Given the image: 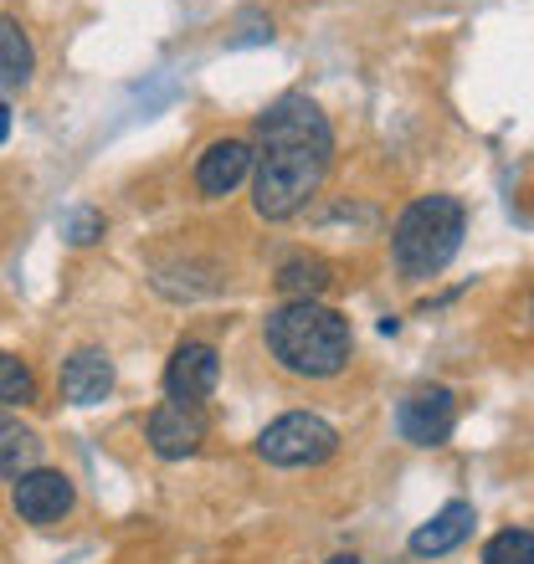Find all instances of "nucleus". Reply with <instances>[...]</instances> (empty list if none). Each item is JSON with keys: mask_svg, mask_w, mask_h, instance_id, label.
I'll list each match as a JSON object with an SVG mask.
<instances>
[{"mask_svg": "<svg viewBox=\"0 0 534 564\" xmlns=\"http://www.w3.org/2000/svg\"><path fill=\"white\" fill-rule=\"evenodd\" d=\"M31 73H36V52H31L26 31L15 26L11 15H0V104L26 88Z\"/></svg>", "mask_w": 534, "mask_h": 564, "instance_id": "12", "label": "nucleus"}, {"mask_svg": "<svg viewBox=\"0 0 534 564\" xmlns=\"http://www.w3.org/2000/svg\"><path fill=\"white\" fill-rule=\"evenodd\" d=\"M267 349L282 370L303 375V380H329L340 375L355 355V334H350V318L324 303H282V308L267 313Z\"/></svg>", "mask_w": 534, "mask_h": 564, "instance_id": "2", "label": "nucleus"}, {"mask_svg": "<svg viewBox=\"0 0 534 564\" xmlns=\"http://www.w3.org/2000/svg\"><path fill=\"white\" fill-rule=\"evenodd\" d=\"M257 139L263 149H253V206L267 221H288L324 185L334 129L309 93H282L257 113Z\"/></svg>", "mask_w": 534, "mask_h": 564, "instance_id": "1", "label": "nucleus"}, {"mask_svg": "<svg viewBox=\"0 0 534 564\" xmlns=\"http://www.w3.org/2000/svg\"><path fill=\"white\" fill-rule=\"evenodd\" d=\"M206 442V416H201V405H180V401H164L149 411V446H154V457L164 462H180L201 452Z\"/></svg>", "mask_w": 534, "mask_h": 564, "instance_id": "8", "label": "nucleus"}, {"mask_svg": "<svg viewBox=\"0 0 534 564\" xmlns=\"http://www.w3.org/2000/svg\"><path fill=\"white\" fill-rule=\"evenodd\" d=\"M329 282H334V268H329L324 257H288L278 268V293L288 297V303H319V293H324Z\"/></svg>", "mask_w": 534, "mask_h": 564, "instance_id": "13", "label": "nucleus"}, {"mask_svg": "<svg viewBox=\"0 0 534 564\" xmlns=\"http://www.w3.org/2000/svg\"><path fill=\"white\" fill-rule=\"evenodd\" d=\"M247 175H253V144H247V139H216V144L201 154V164H195V191L206 195V200H222V195H232Z\"/></svg>", "mask_w": 534, "mask_h": 564, "instance_id": "9", "label": "nucleus"}, {"mask_svg": "<svg viewBox=\"0 0 534 564\" xmlns=\"http://www.w3.org/2000/svg\"><path fill=\"white\" fill-rule=\"evenodd\" d=\"M329 564H360V560H355V554H340V560H329Z\"/></svg>", "mask_w": 534, "mask_h": 564, "instance_id": "19", "label": "nucleus"}, {"mask_svg": "<svg viewBox=\"0 0 534 564\" xmlns=\"http://www.w3.org/2000/svg\"><path fill=\"white\" fill-rule=\"evenodd\" d=\"M334 446H340V431L324 416L288 411L257 436V457L273 462V467H319V462L334 457Z\"/></svg>", "mask_w": 534, "mask_h": 564, "instance_id": "4", "label": "nucleus"}, {"mask_svg": "<svg viewBox=\"0 0 534 564\" xmlns=\"http://www.w3.org/2000/svg\"><path fill=\"white\" fill-rule=\"evenodd\" d=\"M62 237L73 241V247H93V241L104 237V216H98L93 206L62 210Z\"/></svg>", "mask_w": 534, "mask_h": 564, "instance_id": "17", "label": "nucleus"}, {"mask_svg": "<svg viewBox=\"0 0 534 564\" xmlns=\"http://www.w3.org/2000/svg\"><path fill=\"white\" fill-rule=\"evenodd\" d=\"M36 457H42V436L0 411V477L31 473V467H36Z\"/></svg>", "mask_w": 534, "mask_h": 564, "instance_id": "14", "label": "nucleus"}, {"mask_svg": "<svg viewBox=\"0 0 534 564\" xmlns=\"http://www.w3.org/2000/svg\"><path fill=\"white\" fill-rule=\"evenodd\" d=\"M462 237H468V210L452 195H421L400 210L396 231H391V257H396L400 278L427 282L458 257Z\"/></svg>", "mask_w": 534, "mask_h": 564, "instance_id": "3", "label": "nucleus"}, {"mask_svg": "<svg viewBox=\"0 0 534 564\" xmlns=\"http://www.w3.org/2000/svg\"><path fill=\"white\" fill-rule=\"evenodd\" d=\"M458 421V395L447 386H416L406 401L396 405V431L412 446H437L447 442V431Z\"/></svg>", "mask_w": 534, "mask_h": 564, "instance_id": "5", "label": "nucleus"}, {"mask_svg": "<svg viewBox=\"0 0 534 564\" xmlns=\"http://www.w3.org/2000/svg\"><path fill=\"white\" fill-rule=\"evenodd\" d=\"M114 390V359L104 349H77L62 365V401L67 405H98Z\"/></svg>", "mask_w": 534, "mask_h": 564, "instance_id": "10", "label": "nucleus"}, {"mask_svg": "<svg viewBox=\"0 0 534 564\" xmlns=\"http://www.w3.org/2000/svg\"><path fill=\"white\" fill-rule=\"evenodd\" d=\"M473 503H442L437 513H431L421 529L412 534V554H421V560H437V554H447V550H458L462 539L473 534Z\"/></svg>", "mask_w": 534, "mask_h": 564, "instance_id": "11", "label": "nucleus"}, {"mask_svg": "<svg viewBox=\"0 0 534 564\" xmlns=\"http://www.w3.org/2000/svg\"><path fill=\"white\" fill-rule=\"evenodd\" d=\"M483 564H534V529H504L483 544Z\"/></svg>", "mask_w": 534, "mask_h": 564, "instance_id": "15", "label": "nucleus"}, {"mask_svg": "<svg viewBox=\"0 0 534 564\" xmlns=\"http://www.w3.org/2000/svg\"><path fill=\"white\" fill-rule=\"evenodd\" d=\"M36 401V375L31 365H21L15 355L0 349V405H31Z\"/></svg>", "mask_w": 534, "mask_h": 564, "instance_id": "16", "label": "nucleus"}, {"mask_svg": "<svg viewBox=\"0 0 534 564\" xmlns=\"http://www.w3.org/2000/svg\"><path fill=\"white\" fill-rule=\"evenodd\" d=\"M6 139H11V108L0 104V144H6Z\"/></svg>", "mask_w": 534, "mask_h": 564, "instance_id": "18", "label": "nucleus"}, {"mask_svg": "<svg viewBox=\"0 0 534 564\" xmlns=\"http://www.w3.org/2000/svg\"><path fill=\"white\" fill-rule=\"evenodd\" d=\"M216 380H222V359L201 339H185L164 365V395L180 405H201L216 390Z\"/></svg>", "mask_w": 534, "mask_h": 564, "instance_id": "7", "label": "nucleus"}, {"mask_svg": "<svg viewBox=\"0 0 534 564\" xmlns=\"http://www.w3.org/2000/svg\"><path fill=\"white\" fill-rule=\"evenodd\" d=\"M11 503H15V513H21L26 523H57V519H67V513H73L77 488H73V477H67V473L31 467V473L15 477Z\"/></svg>", "mask_w": 534, "mask_h": 564, "instance_id": "6", "label": "nucleus"}]
</instances>
